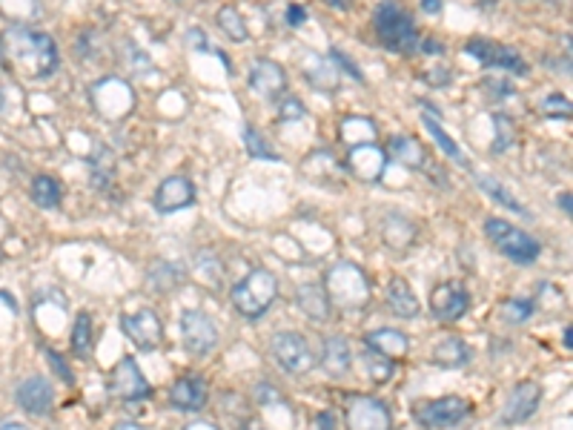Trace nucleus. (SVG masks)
Wrapping results in <instances>:
<instances>
[{
    "mask_svg": "<svg viewBox=\"0 0 573 430\" xmlns=\"http://www.w3.org/2000/svg\"><path fill=\"white\" fill-rule=\"evenodd\" d=\"M324 293L330 299V307H338L345 313H362L373 299V287L359 264L338 261L324 275Z\"/></svg>",
    "mask_w": 573,
    "mask_h": 430,
    "instance_id": "2",
    "label": "nucleus"
},
{
    "mask_svg": "<svg viewBox=\"0 0 573 430\" xmlns=\"http://www.w3.org/2000/svg\"><path fill=\"white\" fill-rule=\"evenodd\" d=\"M433 362H436L439 367H464L470 362V347L464 345L459 336H447V339H442L436 347H433Z\"/></svg>",
    "mask_w": 573,
    "mask_h": 430,
    "instance_id": "31",
    "label": "nucleus"
},
{
    "mask_svg": "<svg viewBox=\"0 0 573 430\" xmlns=\"http://www.w3.org/2000/svg\"><path fill=\"white\" fill-rule=\"evenodd\" d=\"M72 353L77 359H89L92 353V318L89 313H81L72 325Z\"/></svg>",
    "mask_w": 573,
    "mask_h": 430,
    "instance_id": "38",
    "label": "nucleus"
},
{
    "mask_svg": "<svg viewBox=\"0 0 573 430\" xmlns=\"http://www.w3.org/2000/svg\"><path fill=\"white\" fill-rule=\"evenodd\" d=\"M0 9L18 21H32L40 14V0H0Z\"/></svg>",
    "mask_w": 573,
    "mask_h": 430,
    "instance_id": "42",
    "label": "nucleus"
},
{
    "mask_svg": "<svg viewBox=\"0 0 573 430\" xmlns=\"http://www.w3.org/2000/svg\"><path fill=\"white\" fill-rule=\"evenodd\" d=\"M278 118L282 121H299L304 118V103L292 95H282L278 98Z\"/></svg>",
    "mask_w": 573,
    "mask_h": 430,
    "instance_id": "45",
    "label": "nucleus"
},
{
    "mask_svg": "<svg viewBox=\"0 0 573 430\" xmlns=\"http://www.w3.org/2000/svg\"><path fill=\"white\" fill-rule=\"evenodd\" d=\"M187 40H190V46H198V49H210V46H207V38H204V32H201L198 26H195V29H190Z\"/></svg>",
    "mask_w": 573,
    "mask_h": 430,
    "instance_id": "51",
    "label": "nucleus"
},
{
    "mask_svg": "<svg viewBox=\"0 0 573 430\" xmlns=\"http://www.w3.org/2000/svg\"><path fill=\"white\" fill-rule=\"evenodd\" d=\"M473 413V405L468 399L461 396H442V399H433V402H425L413 410L416 422L422 427H433V430H442V427H456L461 425Z\"/></svg>",
    "mask_w": 573,
    "mask_h": 430,
    "instance_id": "8",
    "label": "nucleus"
},
{
    "mask_svg": "<svg viewBox=\"0 0 573 430\" xmlns=\"http://www.w3.org/2000/svg\"><path fill=\"white\" fill-rule=\"evenodd\" d=\"M533 310H536V304L528 301V299H507V301H502V316L510 321V325H519V321L531 318Z\"/></svg>",
    "mask_w": 573,
    "mask_h": 430,
    "instance_id": "43",
    "label": "nucleus"
},
{
    "mask_svg": "<svg viewBox=\"0 0 573 430\" xmlns=\"http://www.w3.org/2000/svg\"><path fill=\"white\" fill-rule=\"evenodd\" d=\"M556 204H560V210H562L565 215H570V212H573V198H570V193H568V190H565L560 198H556Z\"/></svg>",
    "mask_w": 573,
    "mask_h": 430,
    "instance_id": "53",
    "label": "nucleus"
},
{
    "mask_svg": "<svg viewBox=\"0 0 573 430\" xmlns=\"http://www.w3.org/2000/svg\"><path fill=\"white\" fill-rule=\"evenodd\" d=\"M476 184H479V190H482L490 202H497V204H502L505 210H510V212H516V215H522V219H533L531 215V210L524 207L516 195H510V190L505 187L502 181H497V178H490V175H476Z\"/></svg>",
    "mask_w": 573,
    "mask_h": 430,
    "instance_id": "28",
    "label": "nucleus"
},
{
    "mask_svg": "<svg viewBox=\"0 0 573 430\" xmlns=\"http://www.w3.org/2000/svg\"><path fill=\"white\" fill-rule=\"evenodd\" d=\"M422 78L430 84V86H447L451 84V69L447 67H436V69H427Z\"/></svg>",
    "mask_w": 573,
    "mask_h": 430,
    "instance_id": "47",
    "label": "nucleus"
},
{
    "mask_svg": "<svg viewBox=\"0 0 573 430\" xmlns=\"http://www.w3.org/2000/svg\"><path fill=\"white\" fill-rule=\"evenodd\" d=\"M364 345H367L370 350L381 353V356L393 359V362L405 359L407 353H410V339H407V336L401 333V330H393V327L370 330V333L364 336Z\"/></svg>",
    "mask_w": 573,
    "mask_h": 430,
    "instance_id": "22",
    "label": "nucleus"
},
{
    "mask_svg": "<svg viewBox=\"0 0 573 430\" xmlns=\"http://www.w3.org/2000/svg\"><path fill=\"white\" fill-rule=\"evenodd\" d=\"M373 23H376L379 40L387 46V49H393L398 55H413L419 49L422 38L416 32L413 18L398 4H393V0H384V4L376 6Z\"/></svg>",
    "mask_w": 573,
    "mask_h": 430,
    "instance_id": "3",
    "label": "nucleus"
},
{
    "mask_svg": "<svg viewBox=\"0 0 573 430\" xmlns=\"http://www.w3.org/2000/svg\"><path fill=\"white\" fill-rule=\"evenodd\" d=\"M270 353L282 371L296 373V376L309 373L318 364L313 345H309L301 333H292V330H278L270 339Z\"/></svg>",
    "mask_w": 573,
    "mask_h": 430,
    "instance_id": "6",
    "label": "nucleus"
},
{
    "mask_svg": "<svg viewBox=\"0 0 573 430\" xmlns=\"http://www.w3.org/2000/svg\"><path fill=\"white\" fill-rule=\"evenodd\" d=\"M321 367L333 379H345L350 373V367H353V350H350L347 339H342V336H330V339H324Z\"/></svg>",
    "mask_w": 573,
    "mask_h": 430,
    "instance_id": "23",
    "label": "nucleus"
},
{
    "mask_svg": "<svg viewBox=\"0 0 573 430\" xmlns=\"http://www.w3.org/2000/svg\"><path fill=\"white\" fill-rule=\"evenodd\" d=\"M169 405L178 408V410H201L207 405V385L204 379L195 376V373H184L173 381V388H169Z\"/></svg>",
    "mask_w": 573,
    "mask_h": 430,
    "instance_id": "20",
    "label": "nucleus"
},
{
    "mask_svg": "<svg viewBox=\"0 0 573 430\" xmlns=\"http://www.w3.org/2000/svg\"><path fill=\"white\" fill-rule=\"evenodd\" d=\"M110 396L121 402H144L152 396V385L132 356H123L110 371Z\"/></svg>",
    "mask_w": 573,
    "mask_h": 430,
    "instance_id": "10",
    "label": "nucleus"
},
{
    "mask_svg": "<svg viewBox=\"0 0 573 430\" xmlns=\"http://www.w3.org/2000/svg\"><path fill=\"white\" fill-rule=\"evenodd\" d=\"M464 52L473 55L482 67H493V69H505V72H514V75H528V64H524V58L510 49L505 43L497 40H488V38H473L464 46Z\"/></svg>",
    "mask_w": 573,
    "mask_h": 430,
    "instance_id": "12",
    "label": "nucleus"
},
{
    "mask_svg": "<svg viewBox=\"0 0 573 430\" xmlns=\"http://www.w3.org/2000/svg\"><path fill=\"white\" fill-rule=\"evenodd\" d=\"M384 299H387V307H390L398 318H416L422 310V304H419V299H416L413 287L405 279H398V275H393L390 284H387Z\"/></svg>",
    "mask_w": 573,
    "mask_h": 430,
    "instance_id": "25",
    "label": "nucleus"
},
{
    "mask_svg": "<svg viewBox=\"0 0 573 430\" xmlns=\"http://www.w3.org/2000/svg\"><path fill=\"white\" fill-rule=\"evenodd\" d=\"M147 284L155 293H173L175 287L184 284V270L173 261H152L147 270Z\"/></svg>",
    "mask_w": 573,
    "mask_h": 430,
    "instance_id": "29",
    "label": "nucleus"
},
{
    "mask_svg": "<svg viewBox=\"0 0 573 430\" xmlns=\"http://www.w3.org/2000/svg\"><path fill=\"white\" fill-rule=\"evenodd\" d=\"M14 399H18V405L26 413H32V417H46L55 405V390L43 376H29L21 381L18 390H14Z\"/></svg>",
    "mask_w": 573,
    "mask_h": 430,
    "instance_id": "19",
    "label": "nucleus"
},
{
    "mask_svg": "<svg viewBox=\"0 0 573 430\" xmlns=\"http://www.w3.org/2000/svg\"><path fill=\"white\" fill-rule=\"evenodd\" d=\"M330 60H333V64H338V67H342L347 75H350V78L353 81H359V84H364V75H362V69L359 67H355L353 64V60L342 52V49H336V46H333V49H330Z\"/></svg>",
    "mask_w": 573,
    "mask_h": 430,
    "instance_id": "46",
    "label": "nucleus"
},
{
    "mask_svg": "<svg viewBox=\"0 0 573 430\" xmlns=\"http://www.w3.org/2000/svg\"><path fill=\"white\" fill-rule=\"evenodd\" d=\"M4 55H9L6 64H12L23 78L29 81H46L52 78L60 67L58 43L32 26H12L4 38Z\"/></svg>",
    "mask_w": 573,
    "mask_h": 430,
    "instance_id": "1",
    "label": "nucleus"
},
{
    "mask_svg": "<svg viewBox=\"0 0 573 430\" xmlns=\"http://www.w3.org/2000/svg\"><path fill=\"white\" fill-rule=\"evenodd\" d=\"M342 141L350 147H359V144H373L376 141V124L370 118H345L342 124Z\"/></svg>",
    "mask_w": 573,
    "mask_h": 430,
    "instance_id": "34",
    "label": "nucleus"
},
{
    "mask_svg": "<svg viewBox=\"0 0 573 430\" xmlns=\"http://www.w3.org/2000/svg\"><path fill=\"white\" fill-rule=\"evenodd\" d=\"M0 67H6V55H4V40H0Z\"/></svg>",
    "mask_w": 573,
    "mask_h": 430,
    "instance_id": "62",
    "label": "nucleus"
},
{
    "mask_svg": "<svg viewBox=\"0 0 573 430\" xmlns=\"http://www.w3.org/2000/svg\"><path fill=\"white\" fill-rule=\"evenodd\" d=\"M184 430H219V427L210 425V422H192L190 427H184Z\"/></svg>",
    "mask_w": 573,
    "mask_h": 430,
    "instance_id": "56",
    "label": "nucleus"
},
{
    "mask_svg": "<svg viewBox=\"0 0 573 430\" xmlns=\"http://www.w3.org/2000/svg\"><path fill=\"white\" fill-rule=\"evenodd\" d=\"M316 430H338V419L333 410H321L316 417Z\"/></svg>",
    "mask_w": 573,
    "mask_h": 430,
    "instance_id": "50",
    "label": "nucleus"
},
{
    "mask_svg": "<svg viewBox=\"0 0 573 430\" xmlns=\"http://www.w3.org/2000/svg\"><path fill=\"white\" fill-rule=\"evenodd\" d=\"M275 299H278V279L264 267L246 273L244 279L232 287V307H236L244 318L264 316Z\"/></svg>",
    "mask_w": 573,
    "mask_h": 430,
    "instance_id": "4",
    "label": "nucleus"
},
{
    "mask_svg": "<svg viewBox=\"0 0 573 430\" xmlns=\"http://www.w3.org/2000/svg\"><path fill=\"white\" fill-rule=\"evenodd\" d=\"M6 110V92H4V84H0V112Z\"/></svg>",
    "mask_w": 573,
    "mask_h": 430,
    "instance_id": "61",
    "label": "nucleus"
},
{
    "mask_svg": "<svg viewBox=\"0 0 573 430\" xmlns=\"http://www.w3.org/2000/svg\"><path fill=\"white\" fill-rule=\"evenodd\" d=\"M238 430H267V427H264V425H258V422H253V419H250V422H244V425H241Z\"/></svg>",
    "mask_w": 573,
    "mask_h": 430,
    "instance_id": "59",
    "label": "nucleus"
},
{
    "mask_svg": "<svg viewBox=\"0 0 573 430\" xmlns=\"http://www.w3.org/2000/svg\"><path fill=\"white\" fill-rule=\"evenodd\" d=\"M152 204H155V210L164 212V215L187 210V207L195 204V184L187 175H169V178H164L158 184Z\"/></svg>",
    "mask_w": 573,
    "mask_h": 430,
    "instance_id": "15",
    "label": "nucleus"
},
{
    "mask_svg": "<svg viewBox=\"0 0 573 430\" xmlns=\"http://www.w3.org/2000/svg\"><path fill=\"white\" fill-rule=\"evenodd\" d=\"M470 310V293L461 282H439L430 290V313L444 325L459 321Z\"/></svg>",
    "mask_w": 573,
    "mask_h": 430,
    "instance_id": "13",
    "label": "nucleus"
},
{
    "mask_svg": "<svg viewBox=\"0 0 573 430\" xmlns=\"http://www.w3.org/2000/svg\"><path fill=\"white\" fill-rule=\"evenodd\" d=\"M539 112L548 118H556V121H570V101H568V95L553 92V95H548L539 103Z\"/></svg>",
    "mask_w": 573,
    "mask_h": 430,
    "instance_id": "44",
    "label": "nucleus"
},
{
    "mask_svg": "<svg viewBox=\"0 0 573 430\" xmlns=\"http://www.w3.org/2000/svg\"><path fill=\"white\" fill-rule=\"evenodd\" d=\"M29 195H32V202L43 210H55L64 202V187L52 178V175H35L32 187H29Z\"/></svg>",
    "mask_w": 573,
    "mask_h": 430,
    "instance_id": "33",
    "label": "nucleus"
},
{
    "mask_svg": "<svg viewBox=\"0 0 573 430\" xmlns=\"http://www.w3.org/2000/svg\"><path fill=\"white\" fill-rule=\"evenodd\" d=\"M46 359H49V364H52V367H55V371L60 373V379H64V381H67V385H72V371H69V367H67V362H64V359H60L55 350H46Z\"/></svg>",
    "mask_w": 573,
    "mask_h": 430,
    "instance_id": "48",
    "label": "nucleus"
},
{
    "mask_svg": "<svg viewBox=\"0 0 573 430\" xmlns=\"http://www.w3.org/2000/svg\"><path fill=\"white\" fill-rule=\"evenodd\" d=\"M181 342L190 356H210L219 345V330L215 321L204 310H184L181 316Z\"/></svg>",
    "mask_w": 573,
    "mask_h": 430,
    "instance_id": "11",
    "label": "nucleus"
},
{
    "mask_svg": "<svg viewBox=\"0 0 573 430\" xmlns=\"http://www.w3.org/2000/svg\"><path fill=\"white\" fill-rule=\"evenodd\" d=\"M562 339H565V347L570 350V347H573V336H570V327H565V336H562Z\"/></svg>",
    "mask_w": 573,
    "mask_h": 430,
    "instance_id": "60",
    "label": "nucleus"
},
{
    "mask_svg": "<svg viewBox=\"0 0 573 430\" xmlns=\"http://www.w3.org/2000/svg\"><path fill=\"white\" fill-rule=\"evenodd\" d=\"M347 170L364 181V184H376L384 178L387 170V152L373 141V144H359V147H350V156H347Z\"/></svg>",
    "mask_w": 573,
    "mask_h": 430,
    "instance_id": "16",
    "label": "nucleus"
},
{
    "mask_svg": "<svg viewBox=\"0 0 573 430\" xmlns=\"http://www.w3.org/2000/svg\"><path fill=\"white\" fill-rule=\"evenodd\" d=\"M304 75H307V84H313L321 92L338 89V78H342L330 58H316L313 52H309L304 60Z\"/></svg>",
    "mask_w": 573,
    "mask_h": 430,
    "instance_id": "26",
    "label": "nucleus"
},
{
    "mask_svg": "<svg viewBox=\"0 0 573 430\" xmlns=\"http://www.w3.org/2000/svg\"><path fill=\"white\" fill-rule=\"evenodd\" d=\"M390 152L393 156L407 166V170L413 173H425V166H427V152L425 147L416 141L413 135H393L390 138Z\"/></svg>",
    "mask_w": 573,
    "mask_h": 430,
    "instance_id": "27",
    "label": "nucleus"
},
{
    "mask_svg": "<svg viewBox=\"0 0 573 430\" xmlns=\"http://www.w3.org/2000/svg\"><path fill=\"white\" fill-rule=\"evenodd\" d=\"M112 156L106 149H101L95 161H92V184H95L98 190H106L112 184Z\"/></svg>",
    "mask_w": 573,
    "mask_h": 430,
    "instance_id": "41",
    "label": "nucleus"
},
{
    "mask_svg": "<svg viewBox=\"0 0 573 430\" xmlns=\"http://www.w3.org/2000/svg\"><path fill=\"white\" fill-rule=\"evenodd\" d=\"M324 4L333 6V9H338V12H350L355 0H324Z\"/></svg>",
    "mask_w": 573,
    "mask_h": 430,
    "instance_id": "54",
    "label": "nucleus"
},
{
    "mask_svg": "<svg viewBox=\"0 0 573 430\" xmlns=\"http://www.w3.org/2000/svg\"><path fill=\"white\" fill-rule=\"evenodd\" d=\"M485 236L505 258L516 261V264H533L542 253V244L531 233H524V229L507 224L502 219H488Z\"/></svg>",
    "mask_w": 573,
    "mask_h": 430,
    "instance_id": "5",
    "label": "nucleus"
},
{
    "mask_svg": "<svg viewBox=\"0 0 573 430\" xmlns=\"http://www.w3.org/2000/svg\"><path fill=\"white\" fill-rule=\"evenodd\" d=\"M296 304L301 307V313L307 318H313V321H327L330 318V299L327 293H324V284H316V282H304L299 284L296 290Z\"/></svg>",
    "mask_w": 573,
    "mask_h": 430,
    "instance_id": "24",
    "label": "nucleus"
},
{
    "mask_svg": "<svg viewBox=\"0 0 573 430\" xmlns=\"http://www.w3.org/2000/svg\"><path fill=\"white\" fill-rule=\"evenodd\" d=\"M422 9L427 14H439L442 12V0H422Z\"/></svg>",
    "mask_w": 573,
    "mask_h": 430,
    "instance_id": "55",
    "label": "nucleus"
},
{
    "mask_svg": "<svg viewBox=\"0 0 573 430\" xmlns=\"http://www.w3.org/2000/svg\"><path fill=\"white\" fill-rule=\"evenodd\" d=\"M0 430H29V427L21 425V422H4V425H0Z\"/></svg>",
    "mask_w": 573,
    "mask_h": 430,
    "instance_id": "58",
    "label": "nucleus"
},
{
    "mask_svg": "<svg viewBox=\"0 0 573 430\" xmlns=\"http://www.w3.org/2000/svg\"><path fill=\"white\" fill-rule=\"evenodd\" d=\"M542 402V388L536 381H519L510 393V399L502 408V422L505 425H519V422H528L533 413L539 410Z\"/></svg>",
    "mask_w": 573,
    "mask_h": 430,
    "instance_id": "17",
    "label": "nucleus"
},
{
    "mask_svg": "<svg viewBox=\"0 0 573 430\" xmlns=\"http://www.w3.org/2000/svg\"><path fill=\"white\" fill-rule=\"evenodd\" d=\"M92 101H95V110L106 121H121L135 110V92L127 81L121 78H103L92 86Z\"/></svg>",
    "mask_w": 573,
    "mask_h": 430,
    "instance_id": "9",
    "label": "nucleus"
},
{
    "mask_svg": "<svg viewBox=\"0 0 573 430\" xmlns=\"http://www.w3.org/2000/svg\"><path fill=\"white\" fill-rule=\"evenodd\" d=\"M215 23H219L221 32L229 38V40H238L244 43L246 38H250V32H246V23L241 18V12L236 6H221L219 14H215Z\"/></svg>",
    "mask_w": 573,
    "mask_h": 430,
    "instance_id": "35",
    "label": "nucleus"
},
{
    "mask_svg": "<svg viewBox=\"0 0 573 430\" xmlns=\"http://www.w3.org/2000/svg\"><path fill=\"white\" fill-rule=\"evenodd\" d=\"M112 430H144L141 425H135V422H118Z\"/></svg>",
    "mask_w": 573,
    "mask_h": 430,
    "instance_id": "57",
    "label": "nucleus"
},
{
    "mask_svg": "<svg viewBox=\"0 0 573 430\" xmlns=\"http://www.w3.org/2000/svg\"><path fill=\"white\" fill-rule=\"evenodd\" d=\"M192 270H195V279L201 284H207L210 290H221V284H224V264L212 250H198L192 255Z\"/></svg>",
    "mask_w": 573,
    "mask_h": 430,
    "instance_id": "30",
    "label": "nucleus"
},
{
    "mask_svg": "<svg viewBox=\"0 0 573 430\" xmlns=\"http://www.w3.org/2000/svg\"><path fill=\"white\" fill-rule=\"evenodd\" d=\"M301 170H304V175L316 178V181H338V175H342V164L333 158V152L318 149L301 164Z\"/></svg>",
    "mask_w": 573,
    "mask_h": 430,
    "instance_id": "32",
    "label": "nucleus"
},
{
    "mask_svg": "<svg viewBox=\"0 0 573 430\" xmlns=\"http://www.w3.org/2000/svg\"><path fill=\"white\" fill-rule=\"evenodd\" d=\"M244 147L253 158H264V161H278V152L270 147V141L261 135L253 124H244Z\"/></svg>",
    "mask_w": 573,
    "mask_h": 430,
    "instance_id": "39",
    "label": "nucleus"
},
{
    "mask_svg": "<svg viewBox=\"0 0 573 430\" xmlns=\"http://www.w3.org/2000/svg\"><path fill=\"white\" fill-rule=\"evenodd\" d=\"M121 330L138 350H158L164 342V325L149 307H144V310L138 313H123Z\"/></svg>",
    "mask_w": 573,
    "mask_h": 430,
    "instance_id": "14",
    "label": "nucleus"
},
{
    "mask_svg": "<svg viewBox=\"0 0 573 430\" xmlns=\"http://www.w3.org/2000/svg\"><path fill=\"white\" fill-rule=\"evenodd\" d=\"M250 86L261 98L278 101L287 92V72L282 64H275L270 58H261L250 67Z\"/></svg>",
    "mask_w": 573,
    "mask_h": 430,
    "instance_id": "18",
    "label": "nucleus"
},
{
    "mask_svg": "<svg viewBox=\"0 0 573 430\" xmlns=\"http://www.w3.org/2000/svg\"><path fill=\"white\" fill-rule=\"evenodd\" d=\"M514 144H516V124L507 115L497 112L493 115V149L507 152Z\"/></svg>",
    "mask_w": 573,
    "mask_h": 430,
    "instance_id": "40",
    "label": "nucleus"
},
{
    "mask_svg": "<svg viewBox=\"0 0 573 430\" xmlns=\"http://www.w3.org/2000/svg\"><path fill=\"white\" fill-rule=\"evenodd\" d=\"M381 238L390 250L401 253V250H410L416 238H419V227H416L407 215H398V212H390L381 224Z\"/></svg>",
    "mask_w": 573,
    "mask_h": 430,
    "instance_id": "21",
    "label": "nucleus"
},
{
    "mask_svg": "<svg viewBox=\"0 0 573 430\" xmlns=\"http://www.w3.org/2000/svg\"><path fill=\"white\" fill-rule=\"evenodd\" d=\"M425 127H427V132L433 135V141L439 144V149L444 152L447 158H453V161H459V164H468V161H464V156H461V149L456 147L453 138L442 130V124H439V118H436V115H430V112H427V115H425Z\"/></svg>",
    "mask_w": 573,
    "mask_h": 430,
    "instance_id": "37",
    "label": "nucleus"
},
{
    "mask_svg": "<svg viewBox=\"0 0 573 430\" xmlns=\"http://www.w3.org/2000/svg\"><path fill=\"white\" fill-rule=\"evenodd\" d=\"M347 430H393V417L381 399L367 393H353L345 402Z\"/></svg>",
    "mask_w": 573,
    "mask_h": 430,
    "instance_id": "7",
    "label": "nucleus"
},
{
    "mask_svg": "<svg viewBox=\"0 0 573 430\" xmlns=\"http://www.w3.org/2000/svg\"><path fill=\"white\" fill-rule=\"evenodd\" d=\"M416 52H433V55H442L444 52V46L439 40H419V49Z\"/></svg>",
    "mask_w": 573,
    "mask_h": 430,
    "instance_id": "52",
    "label": "nucleus"
},
{
    "mask_svg": "<svg viewBox=\"0 0 573 430\" xmlns=\"http://www.w3.org/2000/svg\"><path fill=\"white\" fill-rule=\"evenodd\" d=\"M362 362L367 367V376L373 379L376 385H384V381H390L393 373H396V362L381 356V353H376V350H370V347L362 353Z\"/></svg>",
    "mask_w": 573,
    "mask_h": 430,
    "instance_id": "36",
    "label": "nucleus"
},
{
    "mask_svg": "<svg viewBox=\"0 0 573 430\" xmlns=\"http://www.w3.org/2000/svg\"><path fill=\"white\" fill-rule=\"evenodd\" d=\"M284 21H287V26H301V23L307 21V9L299 6V4H290V6H287V14H284Z\"/></svg>",
    "mask_w": 573,
    "mask_h": 430,
    "instance_id": "49",
    "label": "nucleus"
}]
</instances>
